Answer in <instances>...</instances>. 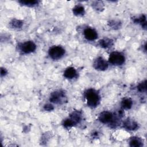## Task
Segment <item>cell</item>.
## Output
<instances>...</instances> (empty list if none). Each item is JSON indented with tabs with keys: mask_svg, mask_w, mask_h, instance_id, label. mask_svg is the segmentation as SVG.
<instances>
[{
	"mask_svg": "<svg viewBox=\"0 0 147 147\" xmlns=\"http://www.w3.org/2000/svg\"><path fill=\"white\" fill-rule=\"evenodd\" d=\"M123 127L129 130H134L138 127V123L133 119L130 118H127L123 121Z\"/></svg>",
	"mask_w": 147,
	"mask_h": 147,
	"instance_id": "cell-9",
	"label": "cell"
},
{
	"mask_svg": "<svg viewBox=\"0 0 147 147\" xmlns=\"http://www.w3.org/2000/svg\"><path fill=\"white\" fill-rule=\"evenodd\" d=\"M134 22H138L139 24H140L142 26V27L146 29V17L145 15H141L140 17H139L138 18H136V20H134Z\"/></svg>",
	"mask_w": 147,
	"mask_h": 147,
	"instance_id": "cell-16",
	"label": "cell"
},
{
	"mask_svg": "<svg viewBox=\"0 0 147 147\" xmlns=\"http://www.w3.org/2000/svg\"><path fill=\"white\" fill-rule=\"evenodd\" d=\"M7 73V71L4 68H1V76H3V75H6V74Z\"/></svg>",
	"mask_w": 147,
	"mask_h": 147,
	"instance_id": "cell-23",
	"label": "cell"
},
{
	"mask_svg": "<svg viewBox=\"0 0 147 147\" xmlns=\"http://www.w3.org/2000/svg\"><path fill=\"white\" fill-rule=\"evenodd\" d=\"M133 105V102L130 98L124 99L121 103V105L124 109H130Z\"/></svg>",
	"mask_w": 147,
	"mask_h": 147,
	"instance_id": "cell-15",
	"label": "cell"
},
{
	"mask_svg": "<svg viewBox=\"0 0 147 147\" xmlns=\"http://www.w3.org/2000/svg\"><path fill=\"white\" fill-rule=\"evenodd\" d=\"M50 57L53 60H58L61 58L65 54V50L60 46L51 47L48 52Z\"/></svg>",
	"mask_w": 147,
	"mask_h": 147,
	"instance_id": "cell-2",
	"label": "cell"
},
{
	"mask_svg": "<svg viewBox=\"0 0 147 147\" xmlns=\"http://www.w3.org/2000/svg\"><path fill=\"white\" fill-rule=\"evenodd\" d=\"M120 25H121V23L117 21H112L110 22V26H111L114 29L119 28L120 27Z\"/></svg>",
	"mask_w": 147,
	"mask_h": 147,
	"instance_id": "cell-21",
	"label": "cell"
},
{
	"mask_svg": "<svg viewBox=\"0 0 147 147\" xmlns=\"http://www.w3.org/2000/svg\"><path fill=\"white\" fill-rule=\"evenodd\" d=\"M77 75V72L76 69L73 67H68L67 68L64 72V76L65 78L67 79H73L75 78Z\"/></svg>",
	"mask_w": 147,
	"mask_h": 147,
	"instance_id": "cell-11",
	"label": "cell"
},
{
	"mask_svg": "<svg viewBox=\"0 0 147 147\" xmlns=\"http://www.w3.org/2000/svg\"><path fill=\"white\" fill-rule=\"evenodd\" d=\"M63 125L65 127H71L74 126V123L72 122V121L69 118H67L64 121Z\"/></svg>",
	"mask_w": 147,
	"mask_h": 147,
	"instance_id": "cell-20",
	"label": "cell"
},
{
	"mask_svg": "<svg viewBox=\"0 0 147 147\" xmlns=\"http://www.w3.org/2000/svg\"><path fill=\"white\" fill-rule=\"evenodd\" d=\"M36 48V44L31 41H26L22 43L20 46V49L22 52L25 53H30L35 51Z\"/></svg>",
	"mask_w": 147,
	"mask_h": 147,
	"instance_id": "cell-5",
	"label": "cell"
},
{
	"mask_svg": "<svg viewBox=\"0 0 147 147\" xmlns=\"http://www.w3.org/2000/svg\"><path fill=\"white\" fill-rule=\"evenodd\" d=\"M137 89L140 92H145L146 91V81L145 80L139 84L137 87Z\"/></svg>",
	"mask_w": 147,
	"mask_h": 147,
	"instance_id": "cell-19",
	"label": "cell"
},
{
	"mask_svg": "<svg viewBox=\"0 0 147 147\" xmlns=\"http://www.w3.org/2000/svg\"><path fill=\"white\" fill-rule=\"evenodd\" d=\"M99 120L103 123H111L114 120L113 115L109 111H103L99 115Z\"/></svg>",
	"mask_w": 147,
	"mask_h": 147,
	"instance_id": "cell-7",
	"label": "cell"
},
{
	"mask_svg": "<svg viewBox=\"0 0 147 147\" xmlns=\"http://www.w3.org/2000/svg\"><path fill=\"white\" fill-rule=\"evenodd\" d=\"M72 122L74 123V125H76V123L80 122V121L82 119V114L79 111H73L69 115V117L68 118Z\"/></svg>",
	"mask_w": 147,
	"mask_h": 147,
	"instance_id": "cell-10",
	"label": "cell"
},
{
	"mask_svg": "<svg viewBox=\"0 0 147 147\" xmlns=\"http://www.w3.org/2000/svg\"><path fill=\"white\" fill-rule=\"evenodd\" d=\"M94 67L99 71H104L108 67L107 63L101 57H98L94 62Z\"/></svg>",
	"mask_w": 147,
	"mask_h": 147,
	"instance_id": "cell-6",
	"label": "cell"
},
{
	"mask_svg": "<svg viewBox=\"0 0 147 147\" xmlns=\"http://www.w3.org/2000/svg\"><path fill=\"white\" fill-rule=\"evenodd\" d=\"M129 145L131 147H140L143 145V143L140 138L134 137L130 139Z\"/></svg>",
	"mask_w": 147,
	"mask_h": 147,
	"instance_id": "cell-12",
	"label": "cell"
},
{
	"mask_svg": "<svg viewBox=\"0 0 147 147\" xmlns=\"http://www.w3.org/2000/svg\"><path fill=\"white\" fill-rule=\"evenodd\" d=\"M37 1H34V0H30V1H20V3H21L22 5H25V6H33L38 3Z\"/></svg>",
	"mask_w": 147,
	"mask_h": 147,
	"instance_id": "cell-18",
	"label": "cell"
},
{
	"mask_svg": "<svg viewBox=\"0 0 147 147\" xmlns=\"http://www.w3.org/2000/svg\"><path fill=\"white\" fill-rule=\"evenodd\" d=\"M73 13L76 16H81L84 14V9L83 7V6H81V5H76L75 6L73 10Z\"/></svg>",
	"mask_w": 147,
	"mask_h": 147,
	"instance_id": "cell-13",
	"label": "cell"
},
{
	"mask_svg": "<svg viewBox=\"0 0 147 147\" xmlns=\"http://www.w3.org/2000/svg\"><path fill=\"white\" fill-rule=\"evenodd\" d=\"M84 36L85 38L90 41H93L97 38L98 34L95 30L92 28H87L84 30Z\"/></svg>",
	"mask_w": 147,
	"mask_h": 147,
	"instance_id": "cell-8",
	"label": "cell"
},
{
	"mask_svg": "<svg viewBox=\"0 0 147 147\" xmlns=\"http://www.w3.org/2000/svg\"><path fill=\"white\" fill-rule=\"evenodd\" d=\"M113 41L109 38H105L99 41V44L100 47L105 48L111 47L113 45Z\"/></svg>",
	"mask_w": 147,
	"mask_h": 147,
	"instance_id": "cell-14",
	"label": "cell"
},
{
	"mask_svg": "<svg viewBox=\"0 0 147 147\" xmlns=\"http://www.w3.org/2000/svg\"><path fill=\"white\" fill-rule=\"evenodd\" d=\"M87 105L91 107H95L99 103L100 97L98 93L93 89L87 90L84 94Z\"/></svg>",
	"mask_w": 147,
	"mask_h": 147,
	"instance_id": "cell-1",
	"label": "cell"
},
{
	"mask_svg": "<svg viewBox=\"0 0 147 147\" xmlns=\"http://www.w3.org/2000/svg\"><path fill=\"white\" fill-rule=\"evenodd\" d=\"M22 24L23 23L22 21L16 19L13 20L12 21L10 22V25L13 28H20L22 26Z\"/></svg>",
	"mask_w": 147,
	"mask_h": 147,
	"instance_id": "cell-17",
	"label": "cell"
},
{
	"mask_svg": "<svg viewBox=\"0 0 147 147\" xmlns=\"http://www.w3.org/2000/svg\"><path fill=\"white\" fill-rule=\"evenodd\" d=\"M49 99L51 102L55 103H62L65 99V93L62 91H54L51 94Z\"/></svg>",
	"mask_w": 147,
	"mask_h": 147,
	"instance_id": "cell-4",
	"label": "cell"
},
{
	"mask_svg": "<svg viewBox=\"0 0 147 147\" xmlns=\"http://www.w3.org/2000/svg\"><path fill=\"white\" fill-rule=\"evenodd\" d=\"M44 109L45 110H47V111H50V110H52L53 109V107L52 105L47 104V105H45L44 106Z\"/></svg>",
	"mask_w": 147,
	"mask_h": 147,
	"instance_id": "cell-22",
	"label": "cell"
},
{
	"mask_svg": "<svg viewBox=\"0 0 147 147\" xmlns=\"http://www.w3.org/2000/svg\"><path fill=\"white\" fill-rule=\"evenodd\" d=\"M125 60L124 56L118 52H113L110 53L109 58V62L115 65H122Z\"/></svg>",
	"mask_w": 147,
	"mask_h": 147,
	"instance_id": "cell-3",
	"label": "cell"
}]
</instances>
